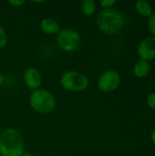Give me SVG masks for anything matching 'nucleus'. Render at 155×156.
I'll return each instance as SVG.
<instances>
[{
	"label": "nucleus",
	"instance_id": "nucleus-6",
	"mask_svg": "<svg viewBox=\"0 0 155 156\" xmlns=\"http://www.w3.org/2000/svg\"><path fill=\"white\" fill-rule=\"evenodd\" d=\"M122 82L120 73L113 69H109L100 74L98 80V87L103 92H112L116 90Z\"/></svg>",
	"mask_w": 155,
	"mask_h": 156
},
{
	"label": "nucleus",
	"instance_id": "nucleus-8",
	"mask_svg": "<svg viewBox=\"0 0 155 156\" xmlns=\"http://www.w3.org/2000/svg\"><path fill=\"white\" fill-rule=\"evenodd\" d=\"M23 80L25 85L33 91L38 90L42 84V76L36 68H28L23 73Z\"/></svg>",
	"mask_w": 155,
	"mask_h": 156
},
{
	"label": "nucleus",
	"instance_id": "nucleus-7",
	"mask_svg": "<svg viewBox=\"0 0 155 156\" xmlns=\"http://www.w3.org/2000/svg\"><path fill=\"white\" fill-rule=\"evenodd\" d=\"M137 53L141 59L151 61L155 59V37H147L143 38L138 45Z\"/></svg>",
	"mask_w": 155,
	"mask_h": 156
},
{
	"label": "nucleus",
	"instance_id": "nucleus-3",
	"mask_svg": "<svg viewBox=\"0 0 155 156\" xmlns=\"http://www.w3.org/2000/svg\"><path fill=\"white\" fill-rule=\"evenodd\" d=\"M29 104L35 112L47 114L52 112L56 109L57 101L50 91L44 89H38L31 93Z\"/></svg>",
	"mask_w": 155,
	"mask_h": 156
},
{
	"label": "nucleus",
	"instance_id": "nucleus-13",
	"mask_svg": "<svg viewBox=\"0 0 155 156\" xmlns=\"http://www.w3.org/2000/svg\"><path fill=\"white\" fill-rule=\"evenodd\" d=\"M147 25H148L149 31L151 32L153 37H155V12H153V14L148 17Z\"/></svg>",
	"mask_w": 155,
	"mask_h": 156
},
{
	"label": "nucleus",
	"instance_id": "nucleus-19",
	"mask_svg": "<svg viewBox=\"0 0 155 156\" xmlns=\"http://www.w3.org/2000/svg\"><path fill=\"white\" fill-rule=\"evenodd\" d=\"M4 80H5V79H4V76L1 74V72H0V85H2L3 83H4Z\"/></svg>",
	"mask_w": 155,
	"mask_h": 156
},
{
	"label": "nucleus",
	"instance_id": "nucleus-11",
	"mask_svg": "<svg viewBox=\"0 0 155 156\" xmlns=\"http://www.w3.org/2000/svg\"><path fill=\"white\" fill-rule=\"evenodd\" d=\"M136 11L143 17H149L153 14V6L152 5L145 0H139L135 3Z\"/></svg>",
	"mask_w": 155,
	"mask_h": 156
},
{
	"label": "nucleus",
	"instance_id": "nucleus-4",
	"mask_svg": "<svg viewBox=\"0 0 155 156\" xmlns=\"http://www.w3.org/2000/svg\"><path fill=\"white\" fill-rule=\"evenodd\" d=\"M59 82L63 89L74 92L83 91L87 90L90 85L89 78L85 74L76 70H68L64 72Z\"/></svg>",
	"mask_w": 155,
	"mask_h": 156
},
{
	"label": "nucleus",
	"instance_id": "nucleus-20",
	"mask_svg": "<svg viewBox=\"0 0 155 156\" xmlns=\"http://www.w3.org/2000/svg\"><path fill=\"white\" fill-rule=\"evenodd\" d=\"M22 156H35V155H34V154H30V153H24Z\"/></svg>",
	"mask_w": 155,
	"mask_h": 156
},
{
	"label": "nucleus",
	"instance_id": "nucleus-14",
	"mask_svg": "<svg viewBox=\"0 0 155 156\" xmlns=\"http://www.w3.org/2000/svg\"><path fill=\"white\" fill-rule=\"evenodd\" d=\"M7 41H8L7 34L5 31V29L0 26V48L5 47L7 44Z\"/></svg>",
	"mask_w": 155,
	"mask_h": 156
},
{
	"label": "nucleus",
	"instance_id": "nucleus-18",
	"mask_svg": "<svg viewBox=\"0 0 155 156\" xmlns=\"http://www.w3.org/2000/svg\"><path fill=\"white\" fill-rule=\"evenodd\" d=\"M151 140H152L153 144L155 145V129L153 130V132H152V133H151Z\"/></svg>",
	"mask_w": 155,
	"mask_h": 156
},
{
	"label": "nucleus",
	"instance_id": "nucleus-1",
	"mask_svg": "<svg viewBox=\"0 0 155 156\" xmlns=\"http://www.w3.org/2000/svg\"><path fill=\"white\" fill-rule=\"evenodd\" d=\"M98 28L107 35H114L119 33L125 25L124 15L118 9L111 7L102 9L96 17Z\"/></svg>",
	"mask_w": 155,
	"mask_h": 156
},
{
	"label": "nucleus",
	"instance_id": "nucleus-2",
	"mask_svg": "<svg viewBox=\"0 0 155 156\" xmlns=\"http://www.w3.org/2000/svg\"><path fill=\"white\" fill-rule=\"evenodd\" d=\"M25 151L23 136L15 128L5 130L0 135V156H22Z\"/></svg>",
	"mask_w": 155,
	"mask_h": 156
},
{
	"label": "nucleus",
	"instance_id": "nucleus-12",
	"mask_svg": "<svg viewBox=\"0 0 155 156\" xmlns=\"http://www.w3.org/2000/svg\"><path fill=\"white\" fill-rule=\"evenodd\" d=\"M80 10L86 16H91L96 11V3L93 0H83L80 3Z\"/></svg>",
	"mask_w": 155,
	"mask_h": 156
},
{
	"label": "nucleus",
	"instance_id": "nucleus-9",
	"mask_svg": "<svg viewBox=\"0 0 155 156\" xmlns=\"http://www.w3.org/2000/svg\"><path fill=\"white\" fill-rule=\"evenodd\" d=\"M40 29L43 33L48 35L58 34L60 30L59 24L57 20L51 17H46L40 22Z\"/></svg>",
	"mask_w": 155,
	"mask_h": 156
},
{
	"label": "nucleus",
	"instance_id": "nucleus-15",
	"mask_svg": "<svg viewBox=\"0 0 155 156\" xmlns=\"http://www.w3.org/2000/svg\"><path fill=\"white\" fill-rule=\"evenodd\" d=\"M146 103L148 107L155 111V92H151L146 98Z\"/></svg>",
	"mask_w": 155,
	"mask_h": 156
},
{
	"label": "nucleus",
	"instance_id": "nucleus-5",
	"mask_svg": "<svg viewBox=\"0 0 155 156\" xmlns=\"http://www.w3.org/2000/svg\"><path fill=\"white\" fill-rule=\"evenodd\" d=\"M56 42L57 46L61 50L66 52H73L80 47L81 36L73 28H63L57 34Z\"/></svg>",
	"mask_w": 155,
	"mask_h": 156
},
{
	"label": "nucleus",
	"instance_id": "nucleus-21",
	"mask_svg": "<svg viewBox=\"0 0 155 156\" xmlns=\"http://www.w3.org/2000/svg\"><path fill=\"white\" fill-rule=\"evenodd\" d=\"M33 3H36V4H42V3H45V1H33Z\"/></svg>",
	"mask_w": 155,
	"mask_h": 156
},
{
	"label": "nucleus",
	"instance_id": "nucleus-17",
	"mask_svg": "<svg viewBox=\"0 0 155 156\" xmlns=\"http://www.w3.org/2000/svg\"><path fill=\"white\" fill-rule=\"evenodd\" d=\"M8 3L13 6L19 7V6L23 5L26 3V1L25 0H10V1H8Z\"/></svg>",
	"mask_w": 155,
	"mask_h": 156
},
{
	"label": "nucleus",
	"instance_id": "nucleus-16",
	"mask_svg": "<svg viewBox=\"0 0 155 156\" xmlns=\"http://www.w3.org/2000/svg\"><path fill=\"white\" fill-rule=\"evenodd\" d=\"M115 4H116L115 0H100V5L103 9L111 8V7H113V5Z\"/></svg>",
	"mask_w": 155,
	"mask_h": 156
},
{
	"label": "nucleus",
	"instance_id": "nucleus-10",
	"mask_svg": "<svg viewBox=\"0 0 155 156\" xmlns=\"http://www.w3.org/2000/svg\"><path fill=\"white\" fill-rule=\"evenodd\" d=\"M150 70H151L150 63L148 61H145L143 59L137 60L134 63L133 69H132L134 76L138 79H143L145 77H147L150 73Z\"/></svg>",
	"mask_w": 155,
	"mask_h": 156
}]
</instances>
